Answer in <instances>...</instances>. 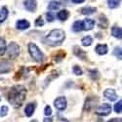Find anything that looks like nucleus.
Returning a JSON list of instances; mask_svg holds the SVG:
<instances>
[{"label":"nucleus","instance_id":"c9c22d12","mask_svg":"<svg viewBox=\"0 0 122 122\" xmlns=\"http://www.w3.org/2000/svg\"><path fill=\"white\" fill-rule=\"evenodd\" d=\"M0 101H1V98H0Z\"/></svg>","mask_w":122,"mask_h":122},{"label":"nucleus","instance_id":"473e14b6","mask_svg":"<svg viewBox=\"0 0 122 122\" xmlns=\"http://www.w3.org/2000/svg\"><path fill=\"white\" fill-rule=\"evenodd\" d=\"M43 122H53V118L47 116V117H45V118L43 119Z\"/></svg>","mask_w":122,"mask_h":122},{"label":"nucleus","instance_id":"412c9836","mask_svg":"<svg viewBox=\"0 0 122 122\" xmlns=\"http://www.w3.org/2000/svg\"><path fill=\"white\" fill-rule=\"evenodd\" d=\"M81 43H82L83 46L87 47V46H90L91 44L93 43V38L91 37L90 35H87V36H84L81 40Z\"/></svg>","mask_w":122,"mask_h":122},{"label":"nucleus","instance_id":"f704fd0d","mask_svg":"<svg viewBox=\"0 0 122 122\" xmlns=\"http://www.w3.org/2000/svg\"><path fill=\"white\" fill-rule=\"evenodd\" d=\"M108 122H121V119H117V118H112L110 119Z\"/></svg>","mask_w":122,"mask_h":122},{"label":"nucleus","instance_id":"20e7f679","mask_svg":"<svg viewBox=\"0 0 122 122\" xmlns=\"http://www.w3.org/2000/svg\"><path fill=\"white\" fill-rule=\"evenodd\" d=\"M7 54H8V58L10 60H15L20 56V46L16 43V42H11L9 44V46L6 49Z\"/></svg>","mask_w":122,"mask_h":122},{"label":"nucleus","instance_id":"7c9ffc66","mask_svg":"<svg viewBox=\"0 0 122 122\" xmlns=\"http://www.w3.org/2000/svg\"><path fill=\"white\" fill-rule=\"evenodd\" d=\"M46 17H47V21H48V22H50V23L54 22V20H55V16H54V14H52L51 12H49V13H47Z\"/></svg>","mask_w":122,"mask_h":122},{"label":"nucleus","instance_id":"7ed1b4c3","mask_svg":"<svg viewBox=\"0 0 122 122\" xmlns=\"http://www.w3.org/2000/svg\"><path fill=\"white\" fill-rule=\"evenodd\" d=\"M28 53L31 56V58L37 63H42L44 61V54L42 53V51L38 48V46L34 43H29L28 46Z\"/></svg>","mask_w":122,"mask_h":122},{"label":"nucleus","instance_id":"9b49d317","mask_svg":"<svg viewBox=\"0 0 122 122\" xmlns=\"http://www.w3.org/2000/svg\"><path fill=\"white\" fill-rule=\"evenodd\" d=\"M95 51L99 55H106L108 52V47L106 44H98L95 48Z\"/></svg>","mask_w":122,"mask_h":122},{"label":"nucleus","instance_id":"f3484780","mask_svg":"<svg viewBox=\"0 0 122 122\" xmlns=\"http://www.w3.org/2000/svg\"><path fill=\"white\" fill-rule=\"evenodd\" d=\"M61 6V3L57 0H51L48 4V9L50 11H55V10H58Z\"/></svg>","mask_w":122,"mask_h":122},{"label":"nucleus","instance_id":"1a4fd4ad","mask_svg":"<svg viewBox=\"0 0 122 122\" xmlns=\"http://www.w3.org/2000/svg\"><path fill=\"white\" fill-rule=\"evenodd\" d=\"M104 96L110 102H114L117 100V95L115 93V91L113 89H107L105 92H104Z\"/></svg>","mask_w":122,"mask_h":122},{"label":"nucleus","instance_id":"f257e3e1","mask_svg":"<svg viewBox=\"0 0 122 122\" xmlns=\"http://www.w3.org/2000/svg\"><path fill=\"white\" fill-rule=\"evenodd\" d=\"M26 98V89L24 85H16L10 89L8 101L15 107H20Z\"/></svg>","mask_w":122,"mask_h":122},{"label":"nucleus","instance_id":"f03ea898","mask_svg":"<svg viewBox=\"0 0 122 122\" xmlns=\"http://www.w3.org/2000/svg\"><path fill=\"white\" fill-rule=\"evenodd\" d=\"M65 38H66V33L63 29H53L46 36L45 41L47 44L51 46H58L64 42Z\"/></svg>","mask_w":122,"mask_h":122},{"label":"nucleus","instance_id":"2eb2a0df","mask_svg":"<svg viewBox=\"0 0 122 122\" xmlns=\"http://www.w3.org/2000/svg\"><path fill=\"white\" fill-rule=\"evenodd\" d=\"M111 34H112V36L115 37V38L121 39V37H122L121 27L120 26H113L112 28H111Z\"/></svg>","mask_w":122,"mask_h":122},{"label":"nucleus","instance_id":"6ab92c4d","mask_svg":"<svg viewBox=\"0 0 122 122\" xmlns=\"http://www.w3.org/2000/svg\"><path fill=\"white\" fill-rule=\"evenodd\" d=\"M74 54H75L77 57H79L80 59H82V60L86 58V52H84L82 49L79 48V47H77V46L74 47Z\"/></svg>","mask_w":122,"mask_h":122},{"label":"nucleus","instance_id":"b1692460","mask_svg":"<svg viewBox=\"0 0 122 122\" xmlns=\"http://www.w3.org/2000/svg\"><path fill=\"white\" fill-rule=\"evenodd\" d=\"M121 0H107V3H108V7L110 9H115L120 5Z\"/></svg>","mask_w":122,"mask_h":122},{"label":"nucleus","instance_id":"a211bd4d","mask_svg":"<svg viewBox=\"0 0 122 122\" xmlns=\"http://www.w3.org/2000/svg\"><path fill=\"white\" fill-rule=\"evenodd\" d=\"M72 30L74 32H80L81 30H83V24L82 21H76L72 25Z\"/></svg>","mask_w":122,"mask_h":122},{"label":"nucleus","instance_id":"423d86ee","mask_svg":"<svg viewBox=\"0 0 122 122\" xmlns=\"http://www.w3.org/2000/svg\"><path fill=\"white\" fill-rule=\"evenodd\" d=\"M54 106L58 110H65L67 106V102H66V97H64V96L58 97L54 101Z\"/></svg>","mask_w":122,"mask_h":122},{"label":"nucleus","instance_id":"c85d7f7f","mask_svg":"<svg viewBox=\"0 0 122 122\" xmlns=\"http://www.w3.org/2000/svg\"><path fill=\"white\" fill-rule=\"evenodd\" d=\"M73 73L76 75H82L83 71H82V69H81V67H79L78 66H73Z\"/></svg>","mask_w":122,"mask_h":122},{"label":"nucleus","instance_id":"0eeeda50","mask_svg":"<svg viewBox=\"0 0 122 122\" xmlns=\"http://www.w3.org/2000/svg\"><path fill=\"white\" fill-rule=\"evenodd\" d=\"M12 68H13V66L9 61H1L0 62V74L10 72Z\"/></svg>","mask_w":122,"mask_h":122},{"label":"nucleus","instance_id":"cd10ccee","mask_svg":"<svg viewBox=\"0 0 122 122\" xmlns=\"http://www.w3.org/2000/svg\"><path fill=\"white\" fill-rule=\"evenodd\" d=\"M34 25H35V26H37V27L43 26V25H44V21H43L42 17H38V18L35 20V23H34Z\"/></svg>","mask_w":122,"mask_h":122},{"label":"nucleus","instance_id":"dca6fc26","mask_svg":"<svg viewBox=\"0 0 122 122\" xmlns=\"http://www.w3.org/2000/svg\"><path fill=\"white\" fill-rule=\"evenodd\" d=\"M8 15H9V11L7 7H3L0 10V24H2L6 21V19L8 18Z\"/></svg>","mask_w":122,"mask_h":122},{"label":"nucleus","instance_id":"a878e982","mask_svg":"<svg viewBox=\"0 0 122 122\" xmlns=\"http://www.w3.org/2000/svg\"><path fill=\"white\" fill-rule=\"evenodd\" d=\"M114 110L116 113H121V111H122V101L121 100H119L118 103L114 105Z\"/></svg>","mask_w":122,"mask_h":122},{"label":"nucleus","instance_id":"4468645a","mask_svg":"<svg viewBox=\"0 0 122 122\" xmlns=\"http://www.w3.org/2000/svg\"><path fill=\"white\" fill-rule=\"evenodd\" d=\"M69 17V13L66 9H63V10H61V11L58 13V19L60 20V21H66V20L68 19Z\"/></svg>","mask_w":122,"mask_h":122},{"label":"nucleus","instance_id":"9d476101","mask_svg":"<svg viewBox=\"0 0 122 122\" xmlns=\"http://www.w3.org/2000/svg\"><path fill=\"white\" fill-rule=\"evenodd\" d=\"M82 24H83V29L84 30H91L95 26V21L92 19H89V18L85 19L82 22Z\"/></svg>","mask_w":122,"mask_h":122},{"label":"nucleus","instance_id":"4be33fe9","mask_svg":"<svg viewBox=\"0 0 122 122\" xmlns=\"http://www.w3.org/2000/svg\"><path fill=\"white\" fill-rule=\"evenodd\" d=\"M6 49H7L6 41L3 38H0V56H3L6 53Z\"/></svg>","mask_w":122,"mask_h":122},{"label":"nucleus","instance_id":"39448f33","mask_svg":"<svg viewBox=\"0 0 122 122\" xmlns=\"http://www.w3.org/2000/svg\"><path fill=\"white\" fill-rule=\"evenodd\" d=\"M110 112H111V107H110V105L106 104V103L100 105L96 109V113L101 116H107Z\"/></svg>","mask_w":122,"mask_h":122},{"label":"nucleus","instance_id":"aec40b11","mask_svg":"<svg viewBox=\"0 0 122 122\" xmlns=\"http://www.w3.org/2000/svg\"><path fill=\"white\" fill-rule=\"evenodd\" d=\"M97 11V9L95 7H85L81 10V13L83 15H92Z\"/></svg>","mask_w":122,"mask_h":122},{"label":"nucleus","instance_id":"bb28decb","mask_svg":"<svg viewBox=\"0 0 122 122\" xmlns=\"http://www.w3.org/2000/svg\"><path fill=\"white\" fill-rule=\"evenodd\" d=\"M8 110H9V108H8L7 106H2L1 107H0V116L1 117L6 116L8 114Z\"/></svg>","mask_w":122,"mask_h":122},{"label":"nucleus","instance_id":"72a5a7b5","mask_svg":"<svg viewBox=\"0 0 122 122\" xmlns=\"http://www.w3.org/2000/svg\"><path fill=\"white\" fill-rule=\"evenodd\" d=\"M71 1L73 3H75V4H81V3H83L85 0H71Z\"/></svg>","mask_w":122,"mask_h":122},{"label":"nucleus","instance_id":"393cba45","mask_svg":"<svg viewBox=\"0 0 122 122\" xmlns=\"http://www.w3.org/2000/svg\"><path fill=\"white\" fill-rule=\"evenodd\" d=\"M89 72H90V76H91V78H92L93 80H97V79H99L100 74H99V71H98L97 69H90V70H89Z\"/></svg>","mask_w":122,"mask_h":122},{"label":"nucleus","instance_id":"2f4dec72","mask_svg":"<svg viewBox=\"0 0 122 122\" xmlns=\"http://www.w3.org/2000/svg\"><path fill=\"white\" fill-rule=\"evenodd\" d=\"M114 55L119 59L121 60V48L120 47H116L115 50H114Z\"/></svg>","mask_w":122,"mask_h":122},{"label":"nucleus","instance_id":"c756f323","mask_svg":"<svg viewBox=\"0 0 122 122\" xmlns=\"http://www.w3.org/2000/svg\"><path fill=\"white\" fill-rule=\"evenodd\" d=\"M44 114L46 116H50L51 114H52V108H51L50 106H46L45 108H44Z\"/></svg>","mask_w":122,"mask_h":122},{"label":"nucleus","instance_id":"6e6552de","mask_svg":"<svg viewBox=\"0 0 122 122\" xmlns=\"http://www.w3.org/2000/svg\"><path fill=\"white\" fill-rule=\"evenodd\" d=\"M25 8L29 12H35L37 8V2L36 0H25L24 2Z\"/></svg>","mask_w":122,"mask_h":122},{"label":"nucleus","instance_id":"5701e85b","mask_svg":"<svg viewBox=\"0 0 122 122\" xmlns=\"http://www.w3.org/2000/svg\"><path fill=\"white\" fill-rule=\"evenodd\" d=\"M107 21V18L105 16H101L100 19H99V26L100 27H104V28H107V25H108V22H106Z\"/></svg>","mask_w":122,"mask_h":122},{"label":"nucleus","instance_id":"f8f14e48","mask_svg":"<svg viewBox=\"0 0 122 122\" xmlns=\"http://www.w3.org/2000/svg\"><path fill=\"white\" fill-rule=\"evenodd\" d=\"M16 26L20 30H25V29H27L30 26V24H29V22L26 21V20H20V21L17 22Z\"/></svg>","mask_w":122,"mask_h":122},{"label":"nucleus","instance_id":"ddd939ff","mask_svg":"<svg viewBox=\"0 0 122 122\" xmlns=\"http://www.w3.org/2000/svg\"><path fill=\"white\" fill-rule=\"evenodd\" d=\"M34 110H35V105L30 103V104L26 105V107L25 108V113L27 117H30V116H32V114L34 113Z\"/></svg>","mask_w":122,"mask_h":122}]
</instances>
